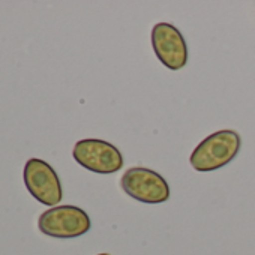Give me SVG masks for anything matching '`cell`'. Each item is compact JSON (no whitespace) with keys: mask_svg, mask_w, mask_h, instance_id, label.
<instances>
[{"mask_svg":"<svg viewBox=\"0 0 255 255\" xmlns=\"http://www.w3.org/2000/svg\"><path fill=\"white\" fill-rule=\"evenodd\" d=\"M242 146L240 135L233 129H222L206 137L191 153L189 162L194 170L207 173L230 164Z\"/></svg>","mask_w":255,"mask_h":255,"instance_id":"1","label":"cell"},{"mask_svg":"<svg viewBox=\"0 0 255 255\" xmlns=\"http://www.w3.org/2000/svg\"><path fill=\"white\" fill-rule=\"evenodd\" d=\"M89 215L75 206H56L45 210L38 221L42 234L56 239H74L90 230Z\"/></svg>","mask_w":255,"mask_h":255,"instance_id":"2","label":"cell"},{"mask_svg":"<svg viewBox=\"0 0 255 255\" xmlns=\"http://www.w3.org/2000/svg\"><path fill=\"white\" fill-rule=\"evenodd\" d=\"M122 189L131 198L158 204L170 200V186L167 180L156 171L144 167H132L126 170L120 180Z\"/></svg>","mask_w":255,"mask_h":255,"instance_id":"3","label":"cell"},{"mask_svg":"<svg viewBox=\"0 0 255 255\" xmlns=\"http://www.w3.org/2000/svg\"><path fill=\"white\" fill-rule=\"evenodd\" d=\"M72 156L86 170L98 174H113L123 167L122 152L108 141L84 138L75 143Z\"/></svg>","mask_w":255,"mask_h":255,"instance_id":"4","label":"cell"},{"mask_svg":"<svg viewBox=\"0 0 255 255\" xmlns=\"http://www.w3.org/2000/svg\"><path fill=\"white\" fill-rule=\"evenodd\" d=\"M23 177L27 191L39 203L56 206L62 200L63 192L59 176L48 162L38 158L29 159L24 165Z\"/></svg>","mask_w":255,"mask_h":255,"instance_id":"5","label":"cell"},{"mask_svg":"<svg viewBox=\"0 0 255 255\" xmlns=\"http://www.w3.org/2000/svg\"><path fill=\"white\" fill-rule=\"evenodd\" d=\"M152 47L159 62L171 69L179 71L186 66L188 47L185 38L170 23H158L152 29Z\"/></svg>","mask_w":255,"mask_h":255,"instance_id":"6","label":"cell"},{"mask_svg":"<svg viewBox=\"0 0 255 255\" xmlns=\"http://www.w3.org/2000/svg\"><path fill=\"white\" fill-rule=\"evenodd\" d=\"M98 255H110V254H98Z\"/></svg>","mask_w":255,"mask_h":255,"instance_id":"7","label":"cell"}]
</instances>
